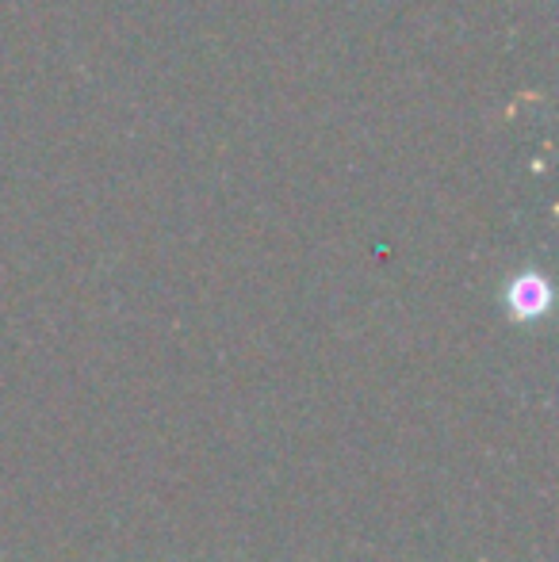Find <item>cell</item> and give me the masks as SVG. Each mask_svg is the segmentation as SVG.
Here are the masks:
<instances>
[{"mask_svg":"<svg viewBox=\"0 0 559 562\" xmlns=\"http://www.w3.org/2000/svg\"><path fill=\"white\" fill-rule=\"evenodd\" d=\"M548 306V288L537 280V276H522V280L510 288V311L517 318H540Z\"/></svg>","mask_w":559,"mask_h":562,"instance_id":"obj_1","label":"cell"}]
</instances>
